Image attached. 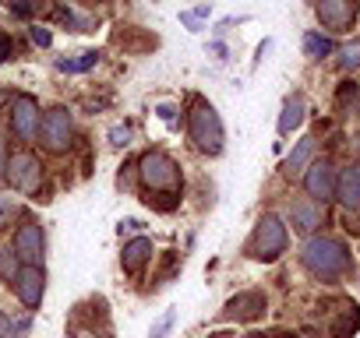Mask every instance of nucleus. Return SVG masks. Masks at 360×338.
<instances>
[{"label":"nucleus","mask_w":360,"mask_h":338,"mask_svg":"<svg viewBox=\"0 0 360 338\" xmlns=\"http://www.w3.org/2000/svg\"><path fill=\"white\" fill-rule=\"evenodd\" d=\"M300 264L321 282H335V278H342L353 268L346 243L335 240V236H311L304 243V250H300Z\"/></svg>","instance_id":"f257e3e1"},{"label":"nucleus","mask_w":360,"mask_h":338,"mask_svg":"<svg viewBox=\"0 0 360 338\" xmlns=\"http://www.w3.org/2000/svg\"><path fill=\"white\" fill-rule=\"evenodd\" d=\"M138 177H141V187L148 194H162V198H176L180 187H184L180 165L166 151H145L138 162Z\"/></svg>","instance_id":"f03ea898"},{"label":"nucleus","mask_w":360,"mask_h":338,"mask_svg":"<svg viewBox=\"0 0 360 338\" xmlns=\"http://www.w3.org/2000/svg\"><path fill=\"white\" fill-rule=\"evenodd\" d=\"M188 134H191V141H195L198 151H205V155H219V151H223L226 130H223V120H219V113H216L212 102L191 99V109H188Z\"/></svg>","instance_id":"7ed1b4c3"},{"label":"nucleus","mask_w":360,"mask_h":338,"mask_svg":"<svg viewBox=\"0 0 360 338\" xmlns=\"http://www.w3.org/2000/svg\"><path fill=\"white\" fill-rule=\"evenodd\" d=\"M286 240H290V233H286L283 219L269 212V215L258 219V226H255V233L248 240V257H255V261H276L286 250Z\"/></svg>","instance_id":"20e7f679"},{"label":"nucleus","mask_w":360,"mask_h":338,"mask_svg":"<svg viewBox=\"0 0 360 338\" xmlns=\"http://www.w3.org/2000/svg\"><path fill=\"white\" fill-rule=\"evenodd\" d=\"M39 180H43V162H39L32 151H15V155L8 158V184H11L15 191L32 194V191L39 187Z\"/></svg>","instance_id":"39448f33"},{"label":"nucleus","mask_w":360,"mask_h":338,"mask_svg":"<svg viewBox=\"0 0 360 338\" xmlns=\"http://www.w3.org/2000/svg\"><path fill=\"white\" fill-rule=\"evenodd\" d=\"M39 137L46 144V151H68L71 148V137H75V127H71V113L68 109H50L39 123Z\"/></svg>","instance_id":"423d86ee"},{"label":"nucleus","mask_w":360,"mask_h":338,"mask_svg":"<svg viewBox=\"0 0 360 338\" xmlns=\"http://www.w3.org/2000/svg\"><path fill=\"white\" fill-rule=\"evenodd\" d=\"M314 11L328 32H346V29H353V22L360 15V0H318Z\"/></svg>","instance_id":"0eeeda50"},{"label":"nucleus","mask_w":360,"mask_h":338,"mask_svg":"<svg viewBox=\"0 0 360 338\" xmlns=\"http://www.w3.org/2000/svg\"><path fill=\"white\" fill-rule=\"evenodd\" d=\"M335 169H332V162H311L307 169H304V191H307V198L311 201H318V205H325V201H332L335 198Z\"/></svg>","instance_id":"6e6552de"},{"label":"nucleus","mask_w":360,"mask_h":338,"mask_svg":"<svg viewBox=\"0 0 360 338\" xmlns=\"http://www.w3.org/2000/svg\"><path fill=\"white\" fill-rule=\"evenodd\" d=\"M43 250H46V236H43V226L25 219L15 233V254L25 261V264H36L43 268Z\"/></svg>","instance_id":"1a4fd4ad"},{"label":"nucleus","mask_w":360,"mask_h":338,"mask_svg":"<svg viewBox=\"0 0 360 338\" xmlns=\"http://www.w3.org/2000/svg\"><path fill=\"white\" fill-rule=\"evenodd\" d=\"M11 130L22 141H36L39 137V102L32 95H15V102H11Z\"/></svg>","instance_id":"9d476101"},{"label":"nucleus","mask_w":360,"mask_h":338,"mask_svg":"<svg viewBox=\"0 0 360 338\" xmlns=\"http://www.w3.org/2000/svg\"><path fill=\"white\" fill-rule=\"evenodd\" d=\"M15 292H18V299H22L29 310H36V306L43 303V292H46V275H43V268L25 264V268L18 271V278H15Z\"/></svg>","instance_id":"9b49d317"},{"label":"nucleus","mask_w":360,"mask_h":338,"mask_svg":"<svg viewBox=\"0 0 360 338\" xmlns=\"http://www.w3.org/2000/svg\"><path fill=\"white\" fill-rule=\"evenodd\" d=\"M262 313H265V292H258V289L237 292V296L226 299V306H223V317H226V320H258Z\"/></svg>","instance_id":"f8f14e48"},{"label":"nucleus","mask_w":360,"mask_h":338,"mask_svg":"<svg viewBox=\"0 0 360 338\" xmlns=\"http://www.w3.org/2000/svg\"><path fill=\"white\" fill-rule=\"evenodd\" d=\"M335 198L346 212H360V162L346 165L335 180Z\"/></svg>","instance_id":"ddd939ff"},{"label":"nucleus","mask_w":360,"mask_h":338,"mask_svg":"<svg viewBox=\"0 0 360 338\" xmlns=\"http://www.w3.org/2000/svg\"><path fill=\"white\" fill-rule=\"evenodd\" d=\"M152 240L148 236H138V240H131V243H124V254H120V264H124V271L127 275H141V268L152 261Z\"/></svg>","instance_id":"4468645a"},{"label":"nucleus","mask_w":360,"mask_h":338,"mask_svg":"<svg viewBox=\"0 0 360 338\" xmlns=\"http://www.w3.org/2000/svg\"><path fill=\"white\" fill-rule=\"evenodd\" d=\"M321 222H325V208H321L318 201L307 198V201H297V205H293V229H297V233L311 236Z\"/></svg>","instance_id":"2eb2a0df"},{"label":"nucleus","mask_w":360,"mask_h":338,"mask_svg":"<svg viewBox=\"0 0 360 338\" xmlns=\"http://www.w3.org/2000/svg\"><path fill=\"white\" fill-rule=\"evenodd\" d=\"M314 148H318V137H314V134L300 137V141H297V148H293V151L286 155V162H283V173H286V177L304 173L307 162H311V155H314Z\"/></svg>","instance_id":"dca6fc26"},{"label":"nucleus","mask_w":360,"mask_h":338,"mask_svg":"<svg viewBox=\"0 0 360 338\" xmlns=\"http://www.w3.org/2000/svg\"><path fill=\"white\" fill-rule=\"evenodd\" d=\"M307 116V99L304 95H290L283 102V113H279V134H293Z\"/></svg>","instance_id":"f3484780"},{"label":"nucleus","mask_w":360,"mask_h":338,"mask_svg":"<svg viewBox=\"0 0 360 338\" xmlns=\"http://www.w3.org/2000/svg\"><path fill=\"white\" fill-rule=\"evenodd\" d=\"M356 327H360V310H356V303H342L339 313H335V320H332V338H349Z\"/></svg>","instance_id":"a211bd4d"},{"label":"nucleus","mask_w":360,"mask_h":338,"mask_svg":"<svg viewBox=\"0 0 360 338\" xmlns=\"http://www.w3.org/2000/svg\"><path fill=\"white\" fill-rule=\"evenodd\" d=\"M335 67H339V71H356V67H360V39H353V43H346V46L339 50Z\"/></svg>","instance_id":"6ab92c4d"},{"label":"nucleus","mask_w":360,"mask_h":338,"mask_svg":"<svg viewBox=\"0 0 360 338\" xmlns=\"http://www.w3.org/2000/svg\"><path fill=\"white\" fill-rule=\"evenodd\" d=\"M22 257L11 250V247H4L0 250V278H8V282H15L18 278V271H22V264H18Z\"/></svg>","instance_id":"aec40b11"},{"label":"nucleus","mask_w":360,"mask_h":338,"mask_svg":"<svg viewBox=\"0 0 360 338\" xmlns=\"http://www.w3.org/2000/svg\"><path fill=\"white\" fill-rule=\"evenodd\" d=\"M304 50H307V57H328L335 46H332V39H328V36H318V32H311V36L304 39Z\"/></svg>","instance_id":"412c9836"},{"label":"nucleus","mask_w":360,"mask_h":338,"mask_svg":"<svg viewBox=\"0 0 360 338\" xmlns=\"http://www.w3.org/2000/svg\"><path fill=\"white\" fill-rule=\"evenodd\" d=\"M96 60H99V53H96V50H89V53H82L78 60H60L57 67H60V71H68V74H78V71H89Z\"/></svg>","instance_id":"4be33fe9"},{"label":"nucleus","mask_w":360,"mask_h":338,"mask_svg":"<svg viewBox=\"0 0 360 338\" xmlns=\"http://www.w3.org/2000/svg\"><path fill=\"white\" fill-rule=\"evenodd\" d=\"M15 219H18V205L11 198H4V201H0V229H8Z\"/></svg>","instance_id":"5701e85b"},{"label":"nucleus","mask_w":360,"mask_h":338,"mask_svg":"<svg viewBox=\"0 0 360 338\" xmlns=\"http://www.w3.org/2000/svg\"><path fill=\"white\" fill-rule=\"evenodd\" d=\"M4 4H8L11 11H18V15H32V11L39 8V0H4Z\"/></svg>","instance_id":"b1692460"},{"label":"nucleus","mask_w":360,"mask_h":338,"mask_svg":"<svg viewBox=\"0 0 360 338\" xmlns=\"http://www.w3.org/2000/svg\"><path fill=\"white\" fill-rule=\"evenodd\" d=\"M169 324H173V310H166V313H162V320L152 327V334H148V338H162V334L169 331Z\"/></svg>","instance_id":"393cba45"},{"label":"nucleus","mask_w":360,"mask_h":338,"mask_svg":"<svg viewBox=\"0 0 360 338\" xmlns=\"http://www.w3.org/2000/svg\"><path fill=\"white\" fill-rule=\"evenodd\" d=\"M0 338H15V327H11V320L4 317V310H0Z\"/></svg>","instance_id":"a878e982"},{"label":"nucleus","mask_w":360,"mask_h":338,"mask_svg":"<svg viewBox=\"0 0 360 338\" xmlns=\"http://www.w3.org/2000/svg\"><path fill=\"white\" fill-rule=\"evenodd\" d=\"M8 57H11V39H8V36H0V64H4Z\"/></svg>","instance_id":"bb28decb"},{"label":"nucleus","mask_w":360,"mask_h":338,"mask_svg":"<svg viewBox=\"0 0 360 338\" xmlns=\"http://www.w3.org/2000/svg\"><path fill=\"white\" fill-rule=\"evenodd\" d=\"M32 36H36V43H39V46H50V32H43V29H36Z\"/></svg>","instance_id":"cd10ccee"},{"label":"nucleus","mask_w":360,"mask_h":338,"mask_svg":"<svg viewBox=\"0 0 360 338\" xmlns=\"http://www.w3.org/2000/svg\"><path fill=\"white\" fill-rule=\"evenodd\" d=\"M300 338H321V334H318L314 327H307V331H300Z\"/></svg>","instance_id":"c85d7f7f"},{"label":"nucleus","mask_w":360,"mask_h":338,"mask_svg":"<svg viewBox=\"0 0 360 338\" xmlns=\"http://www.w3.org/2000/svg\"><path fill=\"white\" fill-rule=\"evenodd\" d=\"M0 169H8V162H4V137H0Z\"/></svg>","instance_id":"c756f323"},{"label":"nucleus","mask_w":360,"mask_h":338,"mask_svg":"<svg viewBox=\"0 0 360 338\" xmlns=\"http://www.w3.org/2000/svg\"><path fill=\"white\" fill-rule=\"evenodd\" d=\"M0 102H4V88H0Z\"/></svg>","instance_id":"7c9ffc66"},{"label":"nucleus","mask_w":360,"mask_h":338,"mask_svg":"<svg viewBox=\"0 0 360 338\" xmlns=\"http://www.w3.org/2000/svg\"><path fill=\"white\" fill-rule=\"evenodd\" d=\"M216 338H230V334H216Z\"/></svg>","instance_id":"2f4dec72"}]
</instances>
